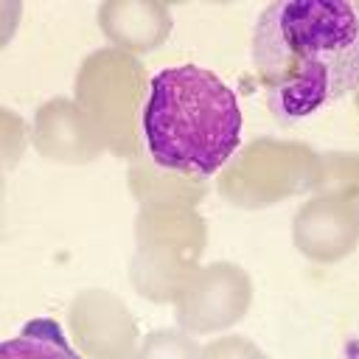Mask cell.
<instances>
[{"mask_svg": "<svg viewBox=\"0 0 359 359\" xmlns=\"http://www.w3.org/2000/svg\"><path fill=\"white\" fill-rule=\"evenodd\" d=\"M31 143V126L11 109L0 107V233L6 227V185L8 174L22 160Z\"/></svg>", "mask_w": 359, "mask_h": 359, "instance_id": "cell-9", "label": "cell"}, {"mask_svg": "<svg viewBox=\"0 0 359 359\" xmlns=\"http://www.w3.org/2000/svg\"><path fill=\"white\" fill-rule=\"evenodd\" d=\"M250 303V280L233 264L208 266L180 297L177 317L191 331H213L236 323Z\"/></svg>", "mask_w": 359, "mask_h": 359, "instance_id": "cell-6", "label": "cell"}, {"mask_svg": "<svg viewBox=\"0 0 359 359\" xmlns=\"http://www.w3.org/2000/svg\"><path fill=\"white\" fill-rule=\"evenodd\" d=\"M31 146L39 157L79 165L90 163L104 149V135L95 121L70 98H50L36 107L31 121Z\"/></svg>", "mask_w": 359, "mask_h": 359, "instance_id": "cell-4", "label": "cell"}, {"mask_svg": "<svg viewBox=\"0 0 359 359\" xmlns=\"http://www.w3.org/2000/svg\"><path fill=\"white\" fill-rule=\"evenodd\" d=\"M70 339L90 359H126L135 342V323L109 292H79L67 309Z\"/></svg>", "mask_w": 359, "mask_h": 359, "instance_id": "cell-5", "label": "cell"}, {"mask_svg": "<svg viewBox=\"0 0 359 359\" xmlns=\"http://www.w3.org/2000/svg\"><path fill=\"white\" fill-rule=\"evenodd\" d=\"M202 359H261V353L250 342H244L241 337H227V339L208 345Z\"/></svg>", "mask_w": 359, "mask_h": 359, "instance_id": "cell-11", "label": "cell"}, {"mask_svg": "<svg viewBox=\"0 0 359 359\" xmlns=\"http://www.w3.org/2000/svg\"><path fill=\"white\" fill-rule=\"evenodd\" d=\"M135 359H202L196 345L177 331H154L146 337Z\"/></svg>", "mask_w": 359, "mask_h": 359, "instance_id": "cell-10", "label": "cell"}, {"mask_svg": "<svg viewBox=\"0 0 359 359\" xmlns=\"http://www.w3.org/2000/svg\"><path fill=\"white\" fill-rule=\"evenodd\" d=\"M98 25L118 48L149 50L165 39L171 17L160 3H104L98 8Z\"/></svg>", "mask_w": 359, "mask_h": 359, "instance_id": "cell-7", "label": "cell"}, {"mask_svg": "<svg viewBox=\"0 0 359 359\" xmlns=\"http://www.w3.org/2000/svg\"><path fill=\"white\" fill-rule=\"evenodd\" d=\"M266 107L297 123L359 90V0H278L252 31Z\"/></svg>", "mask_w": 359, "mask_h": 359, "instance_id": "cell-1", "label": "cell"}, {"mask_svg": "<svg viewBox=\"0 0 359 359\" xmlns=\"http://www.w3.org/2000/svg\"><path fill=\"white\" fill-rule=\"evenodd\" d=\"M140 126L160 168L208 177L238 149L241 109L236 93L213 70L174 65L149 81Z\"/></svg>", "mask_w": 359, "mask_h": 359, "instance_id": "cell-2", "label": "cell"}, {"mask_svg": "<svg viewBox=\"0 0 359 359\" xmlns=\"http://www.w3.org/2000/svg\"><path fill=\"white\" fill-rule=\"evenodd\" d=\"M20 20H22V3L20 0H0V50L14 39Z\"/></svg>", "mask_w": 359, "mask_h": 359, "instance_id": "cell-12", "label": "cell"}, {"mask_svg": "<svg viewBox=\"0 0 359 359\" xmlns=\"http://www.w3.org/2000/svg\"><path fill=\"white\" fill-rule=\"evenodd\" d=\"M0 359H84L50 317H34L20 334L0 339Z\"/></svg>", "mask_w": 359, "mask_h": 359, "instance_id": "cell-8", "label": "cell"}, {"mask_svg": "<svg viewBox=\"0 0 359 359\" xmlns=\"http://www.w3.org/2000/svg\"><path fill=\"white\" fill-rule=\"evenodd\" d=\"M143 73L135 59L118 50H98L84 59L76 76V104L95 121L104 140L118 151L135 143V115L140 107Z\"/></svg>", "mask_w": 359, "mask_h": 359, "instance_id": "cell-3", "label": "cell"}]
</instances>
